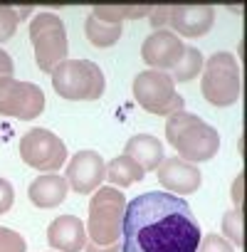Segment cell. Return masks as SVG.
<instances>
[{
  "label": "cell",
  "mask_w": 247,
  "mask_h": 252,
  "mask_svg": "<svg viewBox=\"0 0 247 252\" xmlns=\"http://www.w3.org/2000/svg\"><path fill=\"white\" fill-rule=\"evenodd\" d=\"M121 237V252H195L203 230L183 198L149 190L126 203Z\"/></svg>",
  "instance_id": "obj_1"
},
{
  "label": "cell",
  "mask_w": 247,
  "mask_h": 252,
  "mask_svg": "<svg viewBox=\"0 0 247 252\" xmlns=\"http://www.w3.org/2000/svg\"><path fill=\"white\" fill-rule=\"evenodd\" d=\"M166 139L176 149L178 158L188 163L210 161L220 149V134L198 114L176 111L166 116Z\"/></svg>",
  "instance_id": "obj_2"
},
{
  "label": "cell",
  "mask_w": 247,
  "mask_h": 252,
  "mask_svg": "<svg viewBox=\"0 0 247 252\" xmlns=\"http://www.w3.org/2000/svg\"><path fill=\"white\" fill-rule=\"evenodd\" d=\"M124 210H126V198L114 186L96 188L92 203H89V222H87V237L92 245H114L121 240L124 227Z\"/></svg>",
  "instance_id": "obj_3"
},
{
  "label": "cell",
  "mask_w": 247,
  "mask_h": 252,
  "mask_svg": "<svg viewBox=\"0 0 247 252\" xmlns=\"http://www.w3.org/2000/svg\"><path fill=\"white\" fill-rule=\"evenodd\" d=\"M52 87L69 101H96L104 94V72L92 60H64L52 69Z\"/></svg>",
  "instance_id": "obj_4"
},
{
  "label": "cell",
  "mask_w": 247,
  "mask_h": 252,
  "mask_svg": "<svg viewBox=\"0 0 247 252\" xmlns=\"http://www.w3.org/2000/svg\"><path fill=\"white\" fill-rule=\"evenodd\" d=\"M30 42L35 47V60L42 72H52L60 62L67 60V30L62 18L55 13H37L30 20Z\"/></svg>",
  "instance_id": "obj_5"
},
{
  "label": "cell",
  "mask_w": 247,
  "mask_h": 252,
  "mask_svg": "<svg viewBox=\"0 0 247 252\" xmlns=\"http://www.w3.org/2000/svg\"><path fill=\"white\" fill-rule=\"evenodd\" d=\"M203 96L213 106H230L240 99L242 79L237 60L230 52H217L203 64Z\"/></svg>",
  "instance_id": "obj_6"
},
{
  "label": "cell",
  "mask_w": 247,
  "mask_h": 252,
  "mask_svg": "<svg viewBox=\"0 0 247 252\" xmlns=\"http://www.w3.org/2000/svg\"><path fill=\"white\" fill-rule=\"evenodd\" d=\"M134 99L156 116H171L183 111V96L176 92V82L168 72L144 69L134 79Z\"/></svg>",
  "instance_id": "obj_7"
},
{
  "label": "cell",
  "mask_w": 247,
  "mask_h": 252,
  "mask_svg": "<svg viewBox=\"0 0 247 252\" xmlns=\"http://www.w3.org/2000/svg\"><path fill=\"white\" fill-rule=\"evenodd\" d=\"M20 158L35 171L55 173L67 161V146L50 129H30L20 139Z\"/></svg>",
  "instance_id": "obj_8"
},
{
  "label": "cell",
  "mask_w": 247,
  "mask_h": 252,
  "mask_svg": "<svg viewBox=\"0 0 247 252\" xmlns=\"http://www.w3.org/2000/svg\"><path fill=\"white\" fill-rule=\"evenodd\" d=\"M45 109V94L32 82H20L15 77L0 79V114L23 121L37 119Z\"/></svg>",
  "instance_id": "obj_9"
},
{
  "label": "cell",
  "mask_w": 247,
  "mask_h": 252,
  "mask_svg": "<svg viewBox=\"0 0 247 252\" xmlns=\"http://www.w3.org/2000/svg\"><path fill=\"white\" fill-rule=\"evenodd\" d=\"M183 40L171 32V30H156L151 32L144 45H141V57L144 62L151 67V69H158V72H166V69H173L181 57H183Z\"/></svg>",
  "instance_id": "obj_10"
},
{
  "label": "cell",
  "mask_w": 247,
  "mask_h": 252,
  "mask_svg": "<svg viewBox=\"0 0 247 252\" xmlns=\"http://www.w3.org/2000/svg\"><path fill=\"white\" fill-rule=\"evenodd\" d=\"M67 183L69 188H74V193H94V188L101 186V181L106 178V163L101 158V154L96 151H79L74 154V158L67 163Z\"/></svg>",
  "instance_id": "obj_11"
},
{
  "label": "cell",
  "mask_w": 247,
  "mask_h": 252,
  "mask_svg": "<svg viewBox=\"0 0 247 252\" xmlns=\"http://www.w3.org/2000/svg\"><path fill=\"white\" fill-rule=\"evenodd\" d=\"M215 23V8L210 5H173L168 8V25L178 35L203 37Z\"/></svg>",
  "instance_id": "obj_12"
},
{
  "label": "cell",
  "mask_w": 247,
  "mask_h": 252,
  "mask_svg": "<svg viewBox=\"0 0 247 252\" xmlns=\"http://www.w3.org/2000/svg\"><path fill=\"white\" fill-rule=\"evenodd\" d=\"M158 181L168 193H195L200 188V171L195 163H188L183 158H163V163L158 166Z\"/></svg>",
  "instance_id": "obj_13"
},
{
  "label": "cell",
  "mask_w": 247,
  "mask_h": 252,
  "mask_svg": "<svg viewBox=\"0 0 247 252\" xmlns=\"http://www.w3.org/2000/svg\"><path fill=\"white\" fill-rule=\"evenodd\" d=\"M47 242L60 252H82L87 245V225L77 215H60L47 227Z\"/></svg>",
  "instance_id": "obj_14"
},
{
  "label": "cell",
  "mask_w": 247,
  "mask_h": 252,
  "mask_svg": "<svg viewBox=\"0 0 247 252\" xmlns=\"http://www.w3.org/2000/svg\"><path fill=\"white\" fill-rule=\"evenodd\" d=\"M67 193H69V183L64 176H57V173L37 176L28 188V198L37 208H55L67 198Z\"/></svg>",
  "instance_id": "obj_15"
},
{
  "label": "cell",
  "mask_w": 247,
  "mask_h": 252,
  "mask_svg": "<svg viewBox=\"0 0 247 252\" xmlns=\"http://www.w3.org/2000/svg\"><path fill=\"white\" fill-rule=\"evenodd\" d=\"M124 154L129 158H134L144 171H154L163 163V144L151 136V134H136L126 141L124 146Z\"/></svg>",
  "instance_id": "obj_16"
},
{
  "label": "cell",
  "mask_w": 247,
  "mask_h": 252,
  "mask_svg": "<svg viewBox=\"0 0 247 252\" xmlns=\"http://www.w3.org/2000/svg\"><path fill=\"white\" fill-rule=\"evenodd\" d=\"M144 176H146V171L134 158H129L126 154H121V156H116L106 163V178L116 188H126L131 183H139V181H144Z\"/></svg>",
  "instance_id": "obj_17"
},
{
  "label": "cell",
  "mask_w": 247,
  "mask_h": 252,
  "mask_svg": "<svg viewBox=\"0 0 247 252\" xmlns=\"http://www.w3.org/2000/svg\"><path fill=\"white\" fill-rule=\"evenodd\" d=\"M89 15L109 25H121V20H139L144 15H151V8L149 5H96Z\"/></svg>",
  "instance_id": "obj_18"
},
{
  "label": "cell",
  "mask_w": 247,
  "mask_h": 252,
  "mask_svg": "<svg viewBox=\"0 0 247 252\" xmlns=\"http://www.w3.org/2000/svg\"><path fill=\"white\" fill-rule=\"evenodd\" d=\"M84 35L94 47H111L121 40V25H109L96 20L94 15H87L84 20Z\"/></svg>",
  "instance_id": "obj_19"
},
{
  "label": "cell",
  "mask_w": 247,
  "mask_h": 252,
  "mask_svg": "<svg viewBox=\"0 0 247 252\" xmlns=\"http://www.w3.org/2000/svg\"><path fill=\"white\" fill-rule=\"evenodd\" d=\"M203 52L198 50V47H188L185 45V50H183V57H181V62L173 67V72H171V77H173V82H190L193 77H198L200 72H203Z\"/></svg>",
  "instance_id": "obj_20"
},
{
  "label": "cell",
  "mask_w": 247,
  "mask_h": 252,
  "mask_svg": "<svg viewBox=\"0 0 247 252\" xmlns=\"http://www.w3.org/2000/svg\"><path fill=\"white\" fill-rule=\"evenodd\" d=\"M222 232L232 240V247H242V210H230L222 218Z\"/></svg>",
  "instance_id": "obj_21"
},
{
  "label": "cell",
  "mask_w": 247,
  "mask_h": 252,
  "mask_svg": "<svg viewBox=\"0 0 247 252\" xmlns=\"http://www.w3.org/2000/svg\"><path fill=\"white\" fill-rule=\"evenodd\" d=\"M18 10L15 8H8V5H0V42H8L15 30H18Z\"/></svg>",
  "instance_id": "obj_22"
},
{
  "label": "cell",
  "mask_w": 247,
  "mask_h": 252,
  "mask_svg": "<svg viewBox=\"0 0 247 252\" xmlns=\"http://www.w3.org/2000/svg\"><path fill=\"white\" fill-rule=\"evenodd\" d=\"M25 250H28V245L20 232L0 225V252H25Z\"/></svg>",
  "instance_id": "obj_23"
},
{
  "label": "cell",
  "mask_w": 247,
  "mask_h": 252,
  "mask_svg": "<svg viewBox=\"0 0 247 252\" xmlns=\"http://www.w3.org/2000/svg\"><path fill=\"white\" fill-rule=\"evenodd\" d=\"M195 252H235V247L222 235H208V237H200Z\"/></svg>",
  "instance_id": "obj_24"
},
{
  "label": "cell",
  "mask_w": 247,
  "mask_h": 252,
  "mask_svg": "<svg viewBox=\"0 0 247 252\" xmlns=\"http://www.w3.org/2000/svg\"><path fill=\"white\" fill-rule=\"evenodd\" d=\"M13 195H15V193H13V186H10V181L0 178V215L10 210V205H13Z\"/></svg>",
  "instance_id": "obj_25"
},
{
  "label": "cell",
  "mask_w": 247,
  "mask_h": 252,
  "mask_svg": "<svg viewBox=\"0 0 247 252\" xmlns=\"http://www.w3.org/2000/svg\"><path fill=\"white\" fill-rule=\"evenodd\" d=\"M151 25L156 28V30H163V25H168V8L166 5H161V8H151Z\"/></svg>",
  "instance_id": "obj_26"
},
{
  "label": "cell",
  "mask_w": 247,
  "mask_h": 252,
  "mask_svg": "<svg viewBox=\"0 0 247 252\" xmlns=\"http://www.w3.org/2000/svg\"><path fill=\"white\" fill-rule=\"evenodd\" d=\"M10 74H13V60H10L8 52L0 50V79H3V77H10Z\"/></svg>",
  "instance_id": "obj_27"
},
{
  "label": "cell",
  "mask_w": 247,
  "mask_h": 252,
  "mask_svg": "<svg viewBox=\"0 0 247 252\" xmlns=\"http://www.w3.org/2000/svg\"><path fill=\"white\" fill-rule=\"evenodd\" d=\"M84 252H121V242H114V245H106V247L87 242V245H84Z\"/></svg>",
  "instance_id": "obj_28"
},
{
  "label": "cell",
  "mask_w": 247,
  "mask_h": 252,
  "mask_svg": "<svg viewBox=\"0 0 247 252\" xmlns=\"http://www.w3.org/2000/svg\"><path fill=\"white\" fill-rule=\"evenodd\" d=\"M240 186H242V178L237 181V190H240ZM235 200H237V205H240V193H235Z\"/></svg>",
  "instance_id": "obj_29"
}]
</instances>
